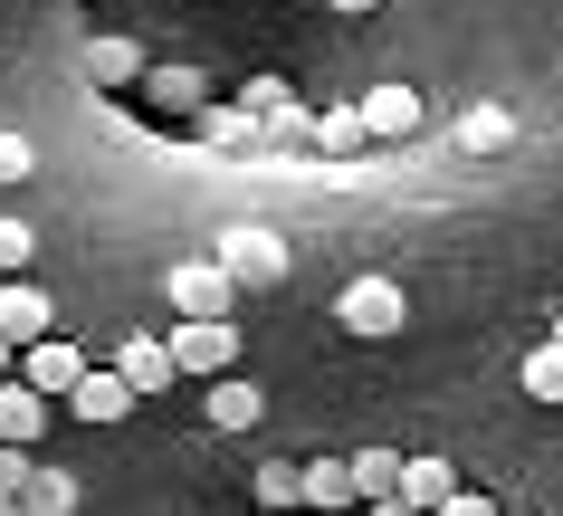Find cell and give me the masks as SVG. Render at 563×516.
I'll return each instance as SVG.
<instances>
[{"label": "cell", "instance_id": "9c48e42d", "mask_svg": "<svg viewBox=\"0 0 563 516\" xmlns=\"http://www.w3.org/2000/svg\"><path fill=\"white\" fill-rule=\"evenodd\" d=\"M48 411H58V402H38L30 383L10 373V383H0V450H38V440H48Z\"/></svg>", "mask_w": 563, "mask_h": 516}, {"label": "cell", "instance_id": "277c9868", "mask_svg": "<svg viewBox=\"0 0 563 516\" xmlns=\"http://www.w3.org/2000/svg\"><path fill=\"white\" fill-rule=\"evenodd\" d=\"M354 116H363V144H401V134H420L430 96L401 87V77H383V87H363V96H354Z\"/></svg>", "mask_w": 563, "mask_h": 516}, {"label": "cell", "instance_id": "30bf717a", "mask_svg": "<svg viewBox=\"0 0 563 516\" xmlns=\"http://www.w3.org/2000/svg\"><path fill=\"white\" fill-rule=\"evenodd\" d=\"M115 373H124V393L144 402V393H173L181 373H173V354H163V334H124L115 344Z\"/></svg>", "mask_w": 563, "mask_h": 516}, {"label": "cell", "instance_id": "6da1fadb", "mask_svg": "<svg viewBox=\"0 0 563 516\" xmlns=\"http://www.w3.org/2000/svg\"><path fill=\"white\" fill-rule=\"evenodd\" d=\"M163 354H173L181 383H220V373H239V326L230 316H181V326L163 334Z\"/></svg>", "mask_w": 563, "mask_h": 516}, {"label": "cell", "instance_id": "83f0119b", "mask_svg": "<svg viewBox=\"0 0 563 516\" xmlns=\"http://www.w3.org/2000/svg\"><path fill=\"white\" fill-rule=\"evenodd\" d=\"M363 516H420V507H401V497H373V507H363Z\"/></svg>", "mask_w": 563, "mask_h": 516}, {"label": "cell", "instance_id": "4316f807", "mask_svg": "<svg viewBox=\"0 0 563 516\" xmlns=\"http://www.w3.org/2000/svg\"><path fill=\"white\" fill-rule=\"evenodd\" d=\"M325 10H344V20H373V10H383V0H325Z\"/></svg>", "mask_w": 563, "mask_h": 516}, {"label": "cell", "instance_id": "f1b7e54d", "mask_svg": "<svg viewBox=\"0 0 563 516\" xmlns=\"http://www.w3.org/2000/svg\"><path fill=\"white\" fill-rule=\"evenodd\" d=\"M10 364H20V344H10V334H0V383H10Z\"/></svg>", "mask_w": 563, "mask_h": 516}, {"label": "cell", "instance_id": "4dcf8cb0", "mask_svg": "<svg viewBox=\"0 0 563 516\" xmlns=\"http://www.w3.org/2000/svg\"><path fill=\"white\" fill-rule=\"evenodd\" d=\"M554 344H563V316H554Z\"/></svg>", "mask_w": 563, "mask_h": 516}, {"label": "cell", "instance_id": "603a6c76", "mask_svg": "<svg viewBox=\"0 0 563 516\" xmlns=\"http://www.w3.org/2000/svg\"><path fill=\"white\" fill-rule=\"evenodd\" d=\"M210 144H258V116H249V106H210Z\"/></svg>", "mask_w": 563, "mask_h": 516}, {"label": "cell", "instance_id": "2e32d148", "mask_svg": "<svg viewBox=\"0 0 563 516\" xmlns=\"http://www.w3.org/2000/svg\"><path fill=\"white\" fill-rule=\"evenodd\" d=\"M20 516H77V469H30Z\"/></svg>", "mask_w": 563, "mask_h": 516}, {"label": "cell", "instance_id": "ffe728a7", "mask_svg": "<svg viewBox=\"0 0 563 516\" xmlns=\"http://www.w3.org/2000/svg\"><path fill=\"white\" fill-rule=\"evenodd\" d=\"M249 497H258L267 516H287V507H306V497H297V459H267L258 479H249Z\"/></svg>", "mask_w": 563, "mask_h": 516}, {"label": "cell", "instance_id": "7a4b0ae2", "mask_svg": "<svg viewBox=\"0 0 563 516\" xmlns=\"http://www.w3.org/2000/svg\"><path fill=\"white\" fill-rule=\"evenodd\" d=\"M210 259H220V277H230V287H277V277H287V240H277L267 220L220 230V249H210Z\"/></svg>", "mask_w": 563, "mask_h": 516}, {"label": "cell", "instance_id": "ac0fdd59", "mask_svg": "<svg viewBox=\"0 0 563 516\" xmlns=\"http://www.w3.org/2000/svg\"><path fill=\"white\" fill-rule=\"evenodd\" d=\"M306 134H316V153H334V163H344V153H363V116H354V106H325Z\"/></svg>", "mask_w": 563, "mask_h": 516}, {"label": "cell", "instance_id": "d6986e66", "mask_svg": "<svg viewBox=\"0 0 563 516\" xmlns=\"http://www.w3.org/2000/svg\"><path fill=\"white\" fill-rule=\"evenodd\" d=\"M344 469H354V497L373 507V497H391V479H401V450H354Z\"/></svg>", "mask_w": 563, "mask_h": 516}, {"label": "cell", "instance_id": "cb8c5ba5", "mask_svg": "<svg viewBox=\"0 0 563 516\" xmlns=\"http://www.w3.org/2000/svg\"><path fill=\"white\" fill-rule=\"evenodd\" d=\"M30 163H38L30 134H0V183H30Z\"/></svg>", "mask_w": 563, "mask_h": 516}, {"label": "cell", "instance_id": "d4e9b609", "mask_svg": "<svg viewBox=\"0 0 563 516\" xmlns=\"http://www.w3.org/2000/svg\"><path fill=\"white\" fill-rule=\"evenodd\" d=\"M30 469H38V450H0V497H20V487H30Z\"/></svg>", "mask_w": 563, "mask_h": 516}, {"label": "cell", "instance_id": "5b68a950", "mask_svg": "<svg viewBox=\"0 0 563 516\" xmlns=\"http://www.w3.org/2000/svg\"><path fill=\"white\" fill-rule=\"evenodd\" d=\"M87 373V354H77V334H30L20 344V383H30L38 402H67V383Z\"/></svg>", "mask_w": 563, "mask_h": 516}, {"label": "cell", "instance_id": "ba28073f", "mask_svg": "<svg viewBox=\"0 0 563 516\" xmlns=\"http://www.w3.org/2000/svg\"><path fill=\"white\" fill-rule=\"evenodd\" d=\"M77 77H87V87H134V77H144V48L124 30H96L87 48H77Z\"/></svg>", "mask_w": 563, "mask_h": 516}, {"label": "cell", "instance_id": "5bb4252c", "mask_svg": "<svg viewBox=\"0 0 563 516\" xmlns=\"http://www.w3.org/2000/svg\"><path fill=\"white\" fill-rule=\"evenodd\" d=\"M449 487H459V469H449V459H401V479H391V497H401V507H440Z\"/></svg>", "mask_w": 563, "mask_h": 516}, {"label": "cell", "instance_id": "9a60e30c", "mask_svg": "<svg viewBox=\"0 0 563 516\" xmlns=\"http://www.w3.org/2000/svg\"><path fill=\"white\" fill-rule=\"evenodd\" d=\"M516 144V106H468L459 116V153H506Z\"/></svg>", "mask_w": 563, "mask_h": 516}, {"label": "cell", "instance_id": "7402d4cb", "mask_svg": "<svg viewBox=\"0 0 563 516\" xmlns=\"http://www.w3.org/2000/svg\"><path fill=\"white\" fill-rule=\"evenodd\" d=\"M30 249H38V230L0 211V277H20V268H30Z\"/></svg>", "mask_w": 563, "mask_h": 516}, {"label": "cell", "instance_id": "7c38bea8", "mask_svg": "<svg viewBox=\"0 0 563 516\" xmlns=\"http://www.w3.org/2000/svg\"><path fill=\"white\" fill-rule=\"evenodd\" d=\"M297 497H306V507H325V516L363 507V497H354V469H344V459H297Z\"/></svg>", "mask_w": 563, "mask_h": 516}, {"label": "cell", "instance_id": "3957f363", "mask_svg": "<svg viewBox=\"0 0 563 516\" xmlns=\"http://www.w3.org/2000/svg\"><path fill=\"white\" fill-rule=\"evenodd\" d=\"M401 316H411V297H401L391 277H354V287L334 297V326H344V334H363V344L401 334Z\"/></svg>", "mask_w": 563, "mask_h": 516}, {"label": "cell", "instance_id": "44dd1931", "mask_svg": "<svg viewBox=\"0 0 563 516\" xmlns=\"http://www.w3.org/2000/svg\"><path fill=\"white\" fill-rule=\"evenodd\" d=\"M144 87H153V106H173V116L201 106V77H191V67H144Z\"/></svg>", "mask_w": 563, "mask_h": 516}, {"label": "cell", "instance_id": "8fae6325", "mask_svg": "<svg viewBox=\"0 0 563 516\" xmlns=\"http://www.w3.org/2000/svg\"><path fill=\"white\" fill-rule=\"evenodd\" d=\"M58 326V306L38 297L30 277H0V334H10V344H30V334H48Z\"/></svg>", "mask_w": 563, "mask_h": 516}, {"label": "cell", "instance_id": "e0dca14e", "mask_svg": "<svg viewBox=\"0 0 563 516\" xmlns=\"http://www.w3.org/2000/svg\"><path fill=\"white\" fill-rule=\"evenodd\" d=\"M516 383H526V402H544V411H563V344H554V334H544V344H534L526 364H516Z\"/></svg>", "mask_w": 563, "mask_h": 516}, {"label": "cell", "instance_id": "484cf974", "mask_svg": "<svg viewBox=\"0 0 563 516\" xmlns=\"http://www.w3.org/2000/svg\"><path fill=\"white\" fill-rule=\"evenodd\" d=\"M430 516H497V497H477V487H449Z\"/></svg>", "mask_w": 563, "mask_h": 516}, {"label": "cell", "instance_id": "52a82bcc", "mask_svg": "<svg viewBox=\"0 0 563 516\" xmlns=\"http://www.w3.org/2000/svg\"><path fill=\"white\" fill-rule=\"evenodd\" d=\"M58 411H67V421H96V430H106V421H124V411H134V393H124V373H115V364H87L77 383H67Z\"/></svg>", "mask_w": 563, "mask_h": 516}, {"label": "cell", "instance_id": "8992f818", "mask_svg": "<svg viewBox=\"0 0 563 516\" xmlns=\"http://www.w3.org/2000/svg\"><path fill=\"white\" fill-rule=\"evenodd\" d=\"M163 297H173V316H230V277H220V259H181L173 277H163Z\"/></svg>", "mask_w": 563, "mask_h": 516}, {"label": "cell", "instance_id": "f546056e", "mask_svg": "<svg viewBox=\"0 0 563 516\" xmlns=\"http://www.w3.org/2000/svg\"><path fill=\"white\" fill-rule=\"evenodd\" d=\"M0 516H20V497H0Z\"/></svg>", "mask_w": 563, "mask_h": 516}, {"label": "cell", "instance_id": "4fadbf2b", "mask_svg": "<svg viewBox=\"0 0 563 516\" xmlns=\"http://www.w3.org/2000/svg\"><path fill=\"white\" fill-rule=\"evenodd\" d=\"M258 421H267V393L249 373H220L210 383V430H258Z\"/></svg>", "mask_w": 563, "mask_h": 516}]
</instances>
